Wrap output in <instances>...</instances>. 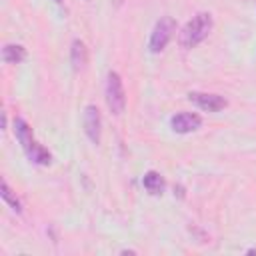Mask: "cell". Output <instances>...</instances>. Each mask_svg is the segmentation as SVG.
Masks as SVG:
<instances>
[{"mask_svg": "<svg viewBox=\"0 0 256 256\" xmlns=\"http://www.w3.org/2000/svg\"><path fill=\"white\" fill-rule=\"evenodd\" d=\"M14 134H16V138H18V142L22 144V148H24L28 160H32L34 164H42V166H46V164L52 162L50 152H48L44 146H40V144L36 142L30 124H28L24 118H14Z\"/></svg>", "mask_w": 256, "mask_h": 256, "instance_id": "obj_1", "label": "cell"}, {"mask_svg": "<svg viewBox=\"0 0 256 256\" xmlns=\"http://www.w3.org/2000/svg\"><path fill=\"white\" fill-rule=\"evenodd\" d=\"M212 30V16L208 12H198L182 30L180 42L184 48H194L198 46Z\"/></svg>", "mask_w": 256, "mask_h": 256, "instance_id": "obj_2", "label": "cell"}, {"mask_svg": "<svg viewBox=\"0 0 256 256\" xmlns=\"http://www.w3.org/2000/svg\"><path fill=\"white\" fill-rule=\"evenodd\" d=\"M106 104L110 108L112 114H122L124 106H126V94H124V86L122 80L118 76V72H108L106 78Z\"/></svg>", "mask_w": 256, "mask_h": 256, "instance_id": "obj_3", "label": "cell"}, {"mask_svg": "<svg viewBox=\"0 0 256 256\" xmlns=\"http://www.w3.org/2000/svg\"><path fill=\"white\" fill-rule=\"evenodd\" d=\"M174 32H176V22H174V18H170V16H164V18H160L156 24H154V30H152V34H150V42H148V48H150V52H162L164 48H166V44L170 42V38L174 36Z\"/></svg>", "mask_w": 256, "mask_h": 256, "instance_id": "obj_4", "label": "cell"}, {"mask_svg": "<svg viewBox=\"0 0 256 256\" xmlns=\"http://www.w3.org/2000/svg\"><path fill=\"white\" fill-rule=\"evenodd\" d=\"M188 100L192 104H196L198 108L206 110V112H220L226 108V98L220 94H208V92H190Z\"/></svg>", "mask_w": 256, "mask_h": 256, "instance_id": "obj_5", "label": "cell"}, {"mask_svg": "<svg viewBox=\"0 0 256 256\" xmlns=\"http://www.w3.org/2000/svg\"><path fill=\"white\" fill-rule=\"evenodd\" d=\"M202 124V118L198 114H192V112H180L176 116H172L170 120V126L174 132L178 134H188V132H194L198 130Z\"/></svg>", "mask_w": 256, "mask_h": 256, "instance_id": "obj_6", "label": "cell"}, {"mask_svg": "<svg viewBox=\"0 0 256 256\" xmlns=\"http://www.w3.org/2000/svg\"><path fill=\"white\" fill-rule=\"evenodd\" d=\"M82 120H84V132H86L88 140L92 144H98L100 142V112H98V108L88 104Z\"/></svg>", "mask_w": 256, "mask_h": 256, "instance_id": "obj_7", "label": "cell"}, {"mask_svg": "<svg viewBox=\"0 0 256 256\" xmlns=\"http://www.w3.org/2000/svg\"><path fill=\"white\" fill-rule=\"evenodd\" d=\"M86 58H88V54H86V46H84V42L82 40H74L72 42V48H70V62H72V68L78 72L84 64H86Z\"/></svg>", "mask_w": 256, "mask_h": 256, "instance_id": "obj_8", "label": "cell"}, {"mask_svg": "<svg viewBox=\"0 0 256 256\" xmlns=\"http://www.w3.org/2000/svg\"><path fill=\"white\" fill-rule=\"evenodd\" d=\"M2 58H4V62H8V64H20V62L26 58V50H24V46H20V44H6V46L2 48Z\"/></svg>", "mask_w": 256, "mask_h": 256, "instance_id": "obj_9", "label": "cell"}, {"mask_svg": "<svg viewBox=\"0 0 256 256\" xmlns=\"http://www.w3.org/2000/svg\"><path fill=\"white\" fill-rule=\"evenodd\" d=\"M142 184H144V188L150 192V194H162V190H164V178L158 174V172H154V170H150V172H146L144 174V178H142Z\"/></svg>", "mask_w": 256, "mask_h": 256, "instance_id": "obj_10", "label": "cell"}, {"mask_svg": "<svg viewBox=\"0 0 256 256\" xmlns=\"http://www.w3.org/2000/svg\"><path fill=\"white\" fill-rule=\"evenodd\" d=\"M0 196H2V200L14 210V212H22V206H20V200L12 194V190H10V186L2 180V184H0Z\"/></svg>", "mask_w": 256, "mask_h": 256, "instance_id": "obj_11", "label": "cell"}, {"mask_svg": "<svg viewBox=\"0 0 256 256\" xmlns=\"http://www.w3.org/2000/svg\"><path fill=\"white\" fill-rule=\"evenodd\" d=\"M112 2H114V6H120L122 4V0H112Z\"/></svg>", "mask_w": 256, "mask_h": 256, "instance_id": "obj_12", "label": "cell"}]
</instances>
